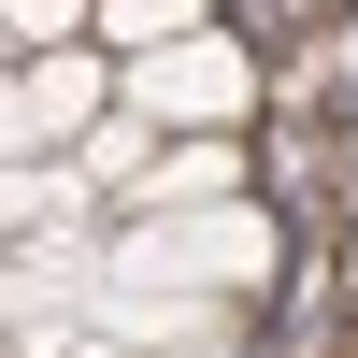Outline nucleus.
Masks as SVG:
<instances>
[{"label":"nucleus","instance_id":"obj_13","mask_svg":"<svg viewBox=\"0 0 358 358\" xmlns=\"http://www.w3.org/2000/svg\"><path fill=\"white\" fill-rule=\"evenodd\" d=\"M0 358H15V344H0Z\"/></svg>","mask_w":358,"mask_h":358},{"label":"nucleus","instance_id":"obj_6","mask_svg":"<svg viewBox=\"0 0 358 358\" xmlns=\"http://www.w3.org/2000/svg\"><path fill=\"white\" fill-rule=\"evenodd\" d=\"M187 29H215V0H101L86 43L101 57H158V43H187Z\"/></svg>","mask_w":358,"mask_h":358},{"label":"nucleus","instance_id":"obj_3","mask_svg":"<svg viewBox=\"0 0 358 358\" xmlns=\"http://www.w3.org/2000/svg\"><path fill=\"white\" fill-rule=\"evenodd\" d=\"M187 201H244V129H172L115 215H187Z\"/></svg>","mask_w":358,"mask_h":358},{"label":"nucleus","instance_id":"obj_4","mask_svg":"<svg viewBox=\"0 0 358 358\" xmlns=\"http://www.w3.org/2000/svg\"><path fill=\"white\" fill-rule=\"evenodd\" d=\"M15 86H29V115H43V143H86L115 115V57L101 43H43V57H15Z\"/></svg>","mask_w":358,"mask_h":358},{"label":"nucleus","instance_id":"obj_10","mask_svg":"<svg viewBox=\"0 0 358 358\" xmlns=\"http://www.w3.org/2000/svg\"><path fill=\"white\" fill-rule=\"evenodd\" d=\"M158 358H258V344H244V315H229V301H215V315H187V330H172Z\"/></svg>","mask_w":358,"mask_h":358},{"label":"nucleus","instance_id":"obj_11","mask_svg":"<svg viewBox=\"0 0 358 358\" xmlns=\"http://www.w3.org/2000/svg\"><path fill=\"white\" fill-rule=\"evenodd\" d=\"M0 158H43V115H29V86L0 72Z\"/></svg>","mask_w":358,"mask_h":358},{"label":"nucleus","instance_id":"obj_2","mask_svg":"<svg viewBox=\"0 0 358 358\" xmlns=\"http://www.w3.org/2000/svg\"><path fill=\"white\" fill-rule=\"evenodd\" d=\"M115 101L158 115V129H244L258 115V57L229 43V29H187V43H158V57H115Z\"/></svg>","mask_w":358,"mask_h":358},{"label":"nucleus","instance_id":"obj_8","mask_svg":"<svg viewBox=\"0 0 358 358\" xmlns=\"http://www.w3.org/2000/svg\"><path fill=\"white\" fill-rule=\"evenodd\" d=\"M0 29H15V57H43V43H86L101 0H0Z\"/></svg>","mask_w":358,"mask_h":358},{"label":"nucleus","instance_id":"obj_7","mask_svg":"<svg viewBox=\"0 0 358 358\" xmlns=\"http://www.w3.org/2000/svg\"><path fill=\"white\" fill-rule=\"evenodd\" d=\"M43 215H86V187H72V158H0V244H29V229H43Z\"/></svg>","mask_w":358,"mask_h":358},{"label":"nucleus","instance_id":"obj_5","mask_svg":"<svg viewBox=\"0 0 358 358\" xmlns=\"http://www.w3.org/2000/svg\"><path fill=\"white\" fill-rule=\"evenodd\" d=\"M158 143H172L158 115H129V101H115L101 129L72 143V187H86V201H129V187H143V158H158Z\"/></svg>","mask_w":358,"mask_h":358},{"label":"nucleus","instance_id":"obj_1","mask_svg":"<svg viewBox=\"0 0 358 358\" xmlns=\"http://www.w3.org/2000/svg\"><path fill=\"white\" fill-rule=\"evenodd\" d=\"M86 287H143V301H244L273 287V215L258 201H187V215H115Z\"/></svg>","mask_w":358,"mask_h":358},{"label":"nucleus","instance_id":"obj_9","mask_svg":"<svg viewBox=\"0 0 358 358\" xmlns=\"http://www.w3.org/2000/svg\"><path fill=\"white\" fill-rule=\"evenodd\" d=\"M43 301H86V287H57V273H29V258L0 244V330H15V315H43Z\"/></svg>","mask_w":358,"mask_h":358},{"label":"nucleus","instance_id":"obj_12","mask_svg":"<svg viewBox=\"0 0 358 358\" xmlns=\"http://www.w3.org/2000/svg\"><path fill=\"white\" fill-rule=\"evenodd\" d=\"M0 72H15V29H0Z\"/></svg>","mask_w":358,"mask_h":358}]
</instances>
